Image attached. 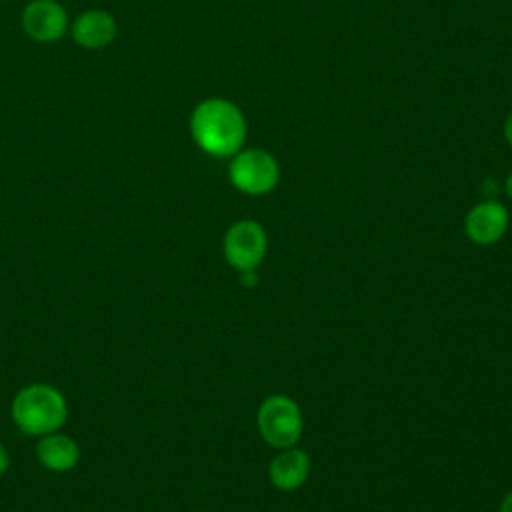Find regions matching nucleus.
Here are the masks:
<instances>
[{"instance_id": "nucleus-14", "label": "nucleus", "mask_w": 512, "mask_h": 512, "mask_svg": "<svg viewBox=\"0 0 512 512\" xmlns=\"http://www.w3.org/2000/svg\"><path fill=\"white\" fill-rule=\"evenodd\" d=\"M498 512H512V492H508V494L500 500Z\"/></svg>"}, {"instance_id": "nucleus-2", "label": "nucleus", "mask_w": 512, "mask_h": 512, "mask_svg": "<svg viewBox=\"0 0 512 512\" xmlns=\"http://www.w3.org/2000/svg\"><path fill=\"white\" fill-rule=\"evenodd\" d=\"M10 418L22 434L40 438L58 432L66 424L68 402L56 386L32 382L12 396Z\"/></svg>"}, {"instance_id": "nucleus-7", "label": "nucleus", "mask_w": 512, "mask_h": 512, "mask_svg": "<svg viewBox=\"0 0 512 512\" xmlns=\"http://www.w3.org/2000/svg\"><path fill=\"white\" fill-rule=\"evenodd\" d=\"M508 230V210L496 200H484L472 206L464 218L466 236L478 246L496 244Z\"/></svg>"}, {"instance_id": "nucleus-4", "label": "nucleus", "mask_w": 512, "mask_h": 512, "mask_svg": "<svg viewBox=\"0 0 512 512\" xmlns=\"http://www.w3.org/2000/svg\"><path fill=\"white\" fill-rule=\"evenodd\" d=\"M228 178L236 190L248 196H262L276 188L280 180V164L262 148H246L232 156Z\"/></svg>"}, {"instance_id": "nucleus-10", "label": "nucleus", "mask_w": 512, "mask_h": 512, "mask_svg": "<svg viewBox=\"0 0 512 512\" xmlns=\"http://www.w3.org/2000/svg\"><path fill=\"white\" fill-rule=\"evenodd\" d=\"M36 458L50 472H56V474L70 472L80 462V446L70 434H64L58 430L38 438Z\"/></svg>"}, {"instance_id": "nucleus-9", "label": "nucleus", "mask_w": 512, "mask_h": 512, "mask_svg": "<svg viewBox=\"0 0 512 512\" xmlns=\"http://www.w3.org/2000/svg\"><path fill=\"white\" fill-rule=\"evenodd\" d=\"M310 474V458L304 450L290 446L282 448L268 466V476L274 488L282 492L298 490Z\"/></svg>"}, {"instance_id": "nucleus-1", "label": "nucleus", "mask_w": 512, "mask_h": 512, "mask_svg": "<svg viewBox=\"0 0 512 512\" xmlns=\"http://www.w3.org/2000/svg\"><path fill=\"white\" fill-rule=\"evenodd\" d=\"M190 134L196 146L214 158H232L248 134L244 112L226 98H206L190 114Z\"/></svg>"}, {"instance_id": "nucleus-5", "label": "nucleus", "mask_w": 512, "mask_h": 512, "mask_svg": "<svg viewBox=\"0 0 512 512\" xmlns=\"http://www.w3.org/2000/svg\"><path fill=\"white\" fill-rule=\"evenodd\" d=\"M268 248V236L264 228L256 220H238L234 222L222 242L226 262L238 270H256L258 264L264 260Z\"/></svg>"}, {"instance_id": "nucleus-13", "label": "nucleus", "mask_w": 512, "mask_h": 512, "mask_svg": "<svg viewBox=\"0 0 512 512\" xmlns=\"http://www.w3.org/2000/svg\"><path fill=\"white\" fill-rule=\"evenodd\" d=\"M504 138H506V142L512 146V110L508 112V116H506V120H504Z\"/></svg>"}, {"instance_id": "nucleus-8", "label": "nucleus", "mask_w": 512, "mask_h": 512, "mask_svg": "<svg viewBox=\"0 0 512 512\" xmlns=\"http://www.w3.org/2000/svg\"><path fill=\"white\" fill-rule=\"evenodd\" d=\"M118 24L106 10H84L72 22V38L86 50H100L114 42Z\"/></svg>"}, {"instance_id": "nucleus-11", "label": "nucleus", "mask_w": 512, "mask_h": 512, "mask_svg": "<svg viewBox=\"0 0 512 512\" xmlns=\"http://www.w3.org/2000/svg\"><path fill=\"white\" fill-rule=\"evenodd\" d=\"M8 468H10V452H8V448L0 442V476H4V474L8 472Z\"/></svg>"}, {"instance_id": "nucleus-15", "label": "nucleus", "mask_w": 512, "mask_h": 512, "mask_svg": "<svg viewBox=\"0 0 512 512\" xmlns=\"http://www.w3.org/2000/svg\"><path fill=\"white\" fill-rule=\"evenodd\" d=\"M504 192H506V196L512 200V172L506 176V180H504Z\"/></svg>"}, {"instance_id": "nucleus-12", "label": "nucleus", "mask_w": 512, "mask_h": 512, "mask_svg": "<svg viewBox=\"0 0 512 512\" xmlns=\"http://www.w3.org/2000/svg\"><path fill=\"white\" fill-rule=\"evenodd\" d=\"M240 278H242L244 286H256V282H258L256 270H244V272H240Z\"/></svg>"}, {"instance_id": "nucleus-6", "label": "nucleus", "mask_w": 512, "mask_h": 512, "mask_svg": "<svg viewBox=\"0 0 512 512\" xmlns=\"http://www.w3.org/2000/svg\"><path fill=\"white\" fill-rule=\"evenodd\" d=\"M22 28L36 42H56L68 28V12L58 0H32L22 10Z\"/></svg>"}, {"instance_id": "nucleus-3", "label": "nucleus", "mask_w": 512, "mask_h": 512, "mask_svg": "<svg viewBox=\"0 0 512 512\" xmlns=\"http://www.w3.org/2000/svg\"><path fill=\"white\" fill-rule=\"evenodd\" d=\"M256 424L262 440L278 450L296 446L304 428L298 404L284 394H272L264 398L256 414Z\"/></svg>"}]
</instances>
